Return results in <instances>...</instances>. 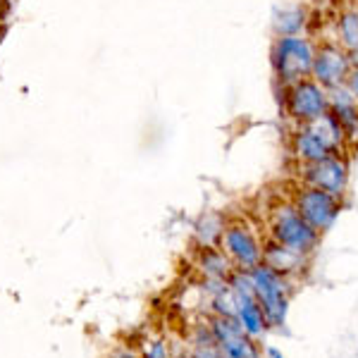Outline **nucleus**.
I'll list each match as a JSON object with an SVG mask.
<instances>
[{
  "label": "nucleus",
  "mask_w": 358,
  "mask_h": 358,
  "mask_svg": "<svg viewBox=\"0 0 358 358\" xmlns=\"http://www.w3.org/2000/svg\"><path fill=\"white\" fill-rule=\"evenodd\" d=\"M292 201L296 203L299 213L306 217V222L320 234L332 229L334 222L339 220V213L344 210V203L339 196H332L330 192H322L317 187H308V184H301L294 192Z\"/></svg>",
  "instance_id": "7"
},
{
  "label": "nucleus",
  "mask_w": 358,
  "mask_h": 358,
  "mask_svg": "<svg viewBox=\"0 0 358 358\" xmlns=\"http://www.w3.org/2000/svg\"><path fill=\"white\" fill-rule=\"evenodd\" d=\"M268 234L270 241L282 244L292 251L301 253V256H310L320 244V232L306 222V217L299 213L294 201H282V203L273 206L268 220Z\"/></svg>",
  "instance_id": "3"
},
{
  "label": "nucleus",
  "mask_w": 358,
  "mask_h": 358,
  "mask_svg": "<svg viewBox=\"0 0 358 358\" xmlns=\"http://www.w3.org/2000/svg\"><path fill=\"white\" fill-rule=\"evenodd\" d=\"M330 115L344 131L346 143L349 146L358 143V101L349 94L346 86L330 89Z\"/></svg>",
  "instance_id": "10"
},
{
  "label": "nucleus",
  "mask_w": 358,
  "mask_h": 358,
  "mask_svg": "<svg viewBox=\"0 0 358 358\" xmlns=\"http://www.w3.org/2000/svg\"><path fill=\"white\" fill-rule=\"evenodd\" d=\"M194 358H222V356H220V349H217V344H215V342H210V344L196 346Z\"/></svg>",
  "instance_id": "18"
},
{
  "label": "nucleus",
  "mask_w": 358,
  "mask_h": 358,
  "mask_svg": "<svg viewBox=\"0 0 358 358\" xmlns=\"http://www.w3.org/2000/svg\"><path fill=\"white\" fill-rule=\"evenodd\" d=\"M349 175H351V167L346 153L330 155V158H322L317 163L299 165L301 184L330 192L332 196H339V199H344L346 189H349Z\"/></svg>",
  "instance_id": "8"
},
{
  "label": "nucleus",
  "mask_w": 358,
  "mask_h": 358,
  "mask_svg": "<svg viewBox=\"0 0 358 358\" xmlns=\"http://www.w3.org/2000/svg\"><path fill=\"white\" fill-rule=\"evenodd\" d=\"M248 275H251L253 289H256L268 327H282L287 322V313H289V277L280 275L265 263L248 270Z\"/></svg>",
  "instance_id": "5"
},
{
  "label": "nucleus",
  "mask_w": 358,
  "mask_h": 358,
  "mask_svg": "<svg viewBox=\"0 0 358 358\" xmlns=\"http://www.w3.org/2000/svg\"><path fill=\"white\" fill-rule=\"evenodd\" d=\"M306 261H308V256H301V253L292 251V248L282 244H275V241H268L263 248V263L270 265V268L285 277L301 273L306 268Z\"/></svg>",
  "instance_id": "11"
},
{
  "label": "nucleus",
  "mask_w": 358,
  "mask_h": 358,
  "mask_svg": "<svg viewBox=\"0 0 358 358\" xmlns=\"http://www.w3.org/2000/svg\"><path fill=\"white\" fill-rule=\"evenodd\" d=\"M5 8H8V0H0V17H3V13H5Z\"/></svg>",
  "instance_id": "22"
},
{
  "label": "nucleus",
  "mask_w": 358,
  "mask_h": 358,
  "mask_svg": "<svg viewBox=\"0 0 358 358\" xmlns=\"http://www.w3.org/2000/svg\"><path fill=\"white\" fill-rule=\"evenodd\" d=\"M275 36H301L308 27V13L301 5H292L275 15Z\"/></svg>",
  "instance_id": "14"
},
{
  "label": "nucleus",
  "mask_w": 358,
  "mask_h": 358,
  "mask_svg": "<svg viewBox=\"0 0 358 358\" xmlns=\"http://www.w3.org/2000/svg\"><path fill=\"white\" fill-rule=\"evenodd\" d=\"M199 270L206 275V280H220L227 282L234 273V265L227 258V253L220 246H201L199 253Z\"/></svg>",
  "instance_id": "13"
},
{
  "label": "nucleus",
  "mask_w": 358,
  "mask_h": 358,
  "mask_svg": "<svg viewBox=\"0 0 358 358\" xmlns=\"http://www.w3.org/2000/svg\"><path fill=\"white\" fill-rule=\"evenodd\" d=\"M354 57L339 45L334 38L315 43V57H313V72L310 77L325 89H334V86H344L346 74H349Z\"/></svg>",
  "instance_id": "9"
},
{
  "label": "nucleus",
  "mask_w": 358,
  "mask_h": 358,
  "mask_svg": "<svg viewBox=\"0 0 358 358\" xmlns=\"http://www.w3.org/2000/svg\"><path fill=\"white\" fill-rule=\"evenodd\" d=\"M227 220L220 215V213H206L199 222H196V239H199L201 246H220L222 232Z\"/></svg>",
  "instance_id": "16"
},
{
  "label": "nucleus",
  "mask_w": 358,
  "mask_h": 358,
  "mask_svg": "<svg viewBox=\"0 0 358 358\" xmlns=\"http://www.w3.org/2000/svg\"><path fill=\"white\" fill-rule=\"evenodd\" d=\"M143 358H170V354H167V344L160 342V339L146 342V346H143Z\"/></svg>",
  "instance_id": "17"
},
{
  "label": "nucleus",
  "mask_w": 358,
  "mask_h": 358,
  "mask_svg": "<svg viewBox=\"0 0 358 358\" xmlns=\"http://www.w3.org/2000/svg\"><path fill=\"white\" fill-rule=\"evenodd\" d=\"M282 110L294 127L310 124L330 115V89L317 84L313 77L296 84L282 86Z\"/></svg>",
  "instance_id": "4"
},
{
  "label": "nucleus",
  "mask_w": 358,
  "mask_h": 358,
  "mask_svg": "<svg viewBox=\"0 0 358 358\" xmlns=\"http://www.w3.org/2000/svg\"><path fill=\"white\" fill-rule=\"evenodd\" d=\"M334 41L349 53L354 60H358V8L349 5V8L339 10L334 17Z\"/></svg>",
  "instance_id": "12"
},
{
  "label": "nucleus",
  "mask_w": 358,
  "mask_h": 358,
  "mask_svg": "<svg viewBox=\"0 0 358 358\" xmlns=\"http://www.w3.org/2000/svg\"><path fill=\"white\" fill-rule=\"evenodd\" d=\"M175 358H194V356H175Z\"/></svg>",
  "instance_id": "23"
},
{
  "label": "nucleus",
  "mask_w": 358,
  "mask_h": 358,
  "mask_svg": "<svg viewBox=\"0 0 358 358\" xmlns=\"http://www.w3.org/2000/svg\"><path fill=\"white\" fill-rule=\"evenodd\" d=\"M344 86L349 89V94L356 98L358 101V60L351 65V69H349V74H346V82H344Z\"/></svg>",
  "instance_id": "19"
},
{
  "label": "nucleus",
  "mask_w": 358,
  "mask_h": 358,
  "mask_svg": "<svg viewBox=\"0 0 358 358\" xmlns=\"http://www.w3.org/2000/svg\"><path fill=\"white\" fill-rule=\"evenodd\" d=\"M315 43L306 34L301 36H275L270 48V65L277 86H289L301 79H308L313 72Z\"/></svg>",
  "instance_id": "2"
},
{
  "label": "nucleus",
  "mask_w": 358,
  "mask_h": 358,
  "mask_svg": "<svg viewBox=\"0 0 358 358\" xmlns=\"http://www.w3.org/2000/svg\"><path fill=\"white\" fill-rule=\"evenodd\" d=\"M222 358H261V349H258L256 339L246 332H239L234 337L224 339L217 344Z\"/></svg>",
  "instance_id": "15"
},
{
  "label": "nucleus",
  "mask_w": 358,
  "mask_h": 358,
  "mask_svg": "<svg viewBox=\"0 0 358 358\" xmlns=\"http://www.w3.org/2000/svg\"><path fill=\"white\" fill-rule=\"evenodd\" d=\"M289 148L299 165H308L322 158H330V155L346 153L349 143H346L344 131L339 129L337 120L327 115L317 122L294 127Z\"/></svg>",
  "instance_id": "1"
},
{
  "label": "nucleus",
  "mask_w": 358,
  "mask_h": 358,
  "mask_svg": "<svg viewBox=\"0 0 358 358\" xmlns=\"http://www.w3.org/2000/svg\"><path fill=\"white\" fill-rule=\"evenodd\" d=\"M115 358H138V356L131 354V351H120V354H115Z\"/></svg>",
  "instance_id": "21"
},
{
  "label": "nucleus",
  "mask_w": 358,
  "mask_h": 358,
  "mask_svg": "<svg viewBox=\"0 0 358 358\" xmlns=\"http://www.w3.org/2000/svg\"><path fill=\"white\" fill-rule=\"evenodd\" d=\"M220 248L227 253V258L232 261L236 270H246L248 273V270L258 268L263 263L265 244L246 220H229L224 224Z\"/></svg>",
  "instance_id": "6"
},
{
  "label": "nucleus",
  "mask_w": 358,
  "mask_h": 358,
  "mask_svg": "<svg viewBox=\"0 0 358 358\" xmlns=\"http://www.w3.org/2000/svg\"><path fill=\"white\" fill-rule=\"evenodd\" d=\"M265 358H285V356H282L277 349H268V351H265Z\"/></svg>",
  "instance_id": "20"
}]
</instances>
